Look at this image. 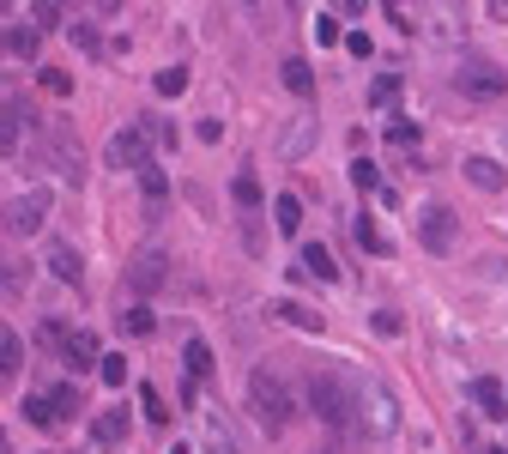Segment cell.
Wrapping results in <instances>:
<instances>
[{"instance_id":"obj_1","label":"cell","mask_w":508,"mask_h":454,"mask_svg":"<svg viewBox=\"0 0 508 454\" xmlns=\"http://www.w3.org/2000/svg\"><path fill=\"white\" fill-rule=\"evenodd\" d=\"M248 412H254V424H261L267 436H285V430L297 424V394L278 382L272 370H254V376H248Z\"/></svg>"},{"instance_id":"obj_2","label":"cell","mask_w":508,"mask_h":454,"mask_svg":"<svg viewBox=\"0 0 508 454\" xmlns=\"http://www.w3.org/2000/svg\"><path fill=\"white\" fill-rule=\"evenodd\" d=\"M309 406H315V419L321 424H351L357 419V387L333 376V370H315V382H309Z\"/></svg>"},{"instance_id":"obj_3","label":"cell","mask_w":508,"mask_h":454,"mask_svg":"<svg viewBox=\"0 0 508 454\" xmlns=\"http://www.w3.org/2000/svg\"><path fill=\"white\" fill-rule=\"evenodd\" d=\"M357 430H370V436H394L400 430V400L387 394L381 382H370V387H357Z\"/></svg>"},{"instance_id":"obj_4","label":"cell","mask_w":508,"mask_h":454,"mask_svg":"<svg viewBox=\"0 0 508 454\" xmlns=\"http://www.w3.org/2000/svg\"><path fill=\"white\" fill-rule=\"evenodd\" d=\"M49 207H55V194H49V188H31V194H19L12 207L0 212V224H6L12 237H36V231L49 224Z\"/></svg>"},{"instance_id":"obj_5","label":"cell","mask_w":508,"mask_h":454,"mask_svg":"<svg viewBox=\"0 0 508 454\" xmlns=\"http://www.w3.org/2000/svg\"><path fill=\"white\" fill-rule=\"evenodd\" d=\"M152 121H134V128H121L115 140H109V164L115 170H139V164H152Z\"/></svg>"},{"instance_id":"obj_6","label":"cell","mask_w":508,"mask_h":454,"mask_svg":"<svg viewBox=\"0 0 508 454\" xmlns=\"http://www.w3.org/2000/svg\"><path fill=\"white\" fill-rule=\"evenodd\" d=\"M454 237H460V212H448V207H424L418 212V243L430 248V254H448Z\"/></svg>"},{"instance_id":"obj_7","label":"cell","mask_w":508,"mask_h":454,"mask_svg":"<svg viewBox=\"0 0 508 454\" xmlns=\"http://www.w3.org/2000/svg\"><path fill=\"white\" fill-rule=\"evenodd\" d=\"M460 91L478 98V104H490V98H503L508 91V73L490 67V61H466V67H460Z\"/></svg>"},{"instance_id":"obj_8","label":"cell","mask_w":508,"mask_h":454,"mask_svg":"<svg viewBox=\"0 0 508 454\" xmlns=\"http://www.w3.org/2000/svg\"><path fill=\"white\" fill-rule=\"evenodd\" d=\"M164 279H169V254L164 248H139L134 261H128V285H134V291H158Z\"/></svg>"},{"instance_id":"obj_9","label":"cell","mask_w":508,"mask_h":454,"mask_svg":"<svg viewBox=\"0 0 508 454\" xmlns=\"http://www.w3.org/2000/svg\"><path fill=\"white\" fill-rule=\"evenodd\" d=\"M61 357H67L73 370L85 376V370H98L103 364V351H98V333H85V327H73L67 340H61Z\"/></svg>"},{"instance_id":"obj_10","label":"cell","mask_w":508,"mask_h":454,"mask_svg":"<svg viewBox=\"0 0 508 454\" xmlns=\"http://www.w3.org/2000/svg\"><path fill=\"white\" fill-rule=\"evenodd\" d=\"M473 406L484 412V419H508V394H503V382H496V376H478V382H473Z\"/></svg>"},{"instance_id":"obj_11","label":"cell","mask_w":508,"mask_h":454,"mask_svg":"<svg viewBox=\"0 0 508 454\" xmlns=\"http://www.w3.org/2000/svg\"><path fill=\"white\" fill-rule=\"evenodd\" d=\"M19 140H25V109L0 98V158H19Z\"/></svg>"},{"instance_id":"obj_12","label":"cell","mask_w":508,"mask_h":454,"mask_svg":"<svg viewBox=\"0 0 508 454\" xmlns=\"http://www.w3.org/2000/svg\"><path fill=\"white\" fill-rule=\"evenodd\" d=\"M49 273H55V279H67V285H79V279H85L79 248H73V243H55V248H49Z\"/></svg>"},{"instance_id":"obj_13","label":"cell","mask_w":508,"mask_h":454,"mask_svg":"<svg viewBox=\"0 0 508 454\" xmlns=\"http://www.w3.org/2000/svg\"><path fill=\"white\" fill-rule=\"evenodd\" d=\"M272 321H291V327H303V333H321V315L303 309V303H291V297H278V303H267Z\"/></svg>"},{"instance_id":"obj_14","label":"cell","mask_w":508,"mask_h":454,"mask_svg":"<svg viewBox=\"0 0 508 454\" xmlns=\"http://www.w3.org/2000/svg\"><path fill=\"white\" fill-rule=\"evenodd\" d=\"M139 194H145V207H152V218H158V207H164V194H169L164 164H139Z\"/></svg>"},{"instance_id":"obj_15","label":"cell","mask_w":508,"mask_h":454,"mask_svg":"<svg viewBox=\"0 0 508 454\" xmlns=\"http://www.w3.org/2000/svg\"><path fill=\"white\" fill-rule=\"evenodd\" d=\"M91 436H98L103 449H121V442H128V412H121V406H109V412L91 424Z\"/></svg>"},{"instance_id":"obj_16","label":"cell","mask_w":508,"mask_h":454,"mask_svg":"<svg viewBox=\"0 0 508 454\" xmlns=\"http://www.w3.org/2000/svg\"><path fill=\"white\" fill-rule=\"evenodd\" d=\"M278 79H285V91H297V98H315V73H309V61H303V55L278 61Z\"/></svg>"},{"instance_id":"obj_17","label":"cell","mask_w":508,"mask_h":454,"mask_svg":"<svg viewBox=\"0 0 508 454\" xmlns=\"http://www.w3.org/2000/svg\"><path fill=\"white\" fill-rule=\"evenodd\" d=\"M43 400H49V419H55V430H61V424H73V419H79V406H85V400H79V387H55V394H43Z\"/></svg>"},{"instance_id":"obj_18","label":"cell","mask_w":508,"mask_h":454,"mask_svg":"<svg viewBox=\"0 0 508 454\" xmlns=\"http://www.w3.org/2000/svg\"><path fill=\"white\" fill-rule=\"evenodd\" d=\"M272 224H278L285 237H297V231H303V200H297V194H278V200H272Z\"/></svg>"},{"instance_id":"obj_19","label":"cell","mask_w":508,"mask_h":454,"mask_svg":"<svg viewBox=\"0 0 508 454\" xmlns=\"http://www.w3.org/2000/svg\"><path fill=\"white\" fill-rule=\"evenodd\" d=\"M400 85H406L400 73H375L370 79V109H394L400 104Z\"/></svg>"},{"instance_id":"obj_20","label":"cell","mask_w":508,"mask_h":454,"mask_svg":"<svg viewBox=\"0 0 508 454\" xmlns=\"http://www.w3.org/2000/svg\"><path fill=\"white\" fill-rule=\"evenodd\" d=\"M303 273H309V279H321V285H333V279H339L333 254H327L321 243H309V248H303Z\"/></svg>"},{"instance_id":"obj_21","label":"cell","mask_w":508,"mask_h":454,"mask_svg":"<svg viewBox=\"0 0 508 454\" xmlns=\"http://www.w3.org/2000/svg\"><path fill=\"white\" fill-rule=\"evenodd\" d=\"M466 182L484 188V194H496V188H503V164H490V158H466Z\"/></svg>"},{"instance_id":"obj_22","label":"cell","mask_w":508,"mask_h":454,"mask_svg":"<svg viewBox=\"0 0 508 454\" xmlns=\"http://www.w3.org/2000/svg\"><path fill=\"white\" fill-rule=\"evenodd\" d=\"M19 364H25V340L19 333H0V387L19 376Z\"/></svg>"},{"instance_id":"obj_23","label":"cell","mask_w":508,"mask_h":454,"mask_svg":"<svg viewBox=\"0 0 508 454\" xmlns=\"http://www.w3.org/2000/svg\"><path fill=\"white\" fill-rule=\"evenodd\" d=\"M231 200H237V207H248V212H254V207H261V200H267V194H261V176H254V170H242L237 182H231Z\"/></svg>"},{"instance_id":"obj_24","label":"cell","mask_w":508,"mask_h":454,"mask_svg":"<svg viewBox=\"0 0 508 454\" xmlns=\"http://www.w3.org/2000/svg\"><path fill=\"white\" fill-rule=\"evenodd\" d=\"M351 237L370 248V254H387V248H394L387 237H381V224H375V218H357V224H351Z\"/></svg>"},{"instance_id":"obj_25","label":"cell","mask_w":508,"mask_h":454,"mask_svg":"<svg viewBox=\"0 0 508 454\" xmlns=\"http://www.w3.org/2000/svg\"><path fill=\"white\" fill-rule=\"evenodd\" d=\"M182 357H188V376H194V382H206V376H212V346H206V340H188V351H182Z\"/></svg>"},{"instance_id":"obj_26","label":"cell","mask_w":508,"mask_h":454,"mask_svg":"<svg viewBox=\"0 0 508 454\" xmlns=\"http://www.w3.org/2000/svg\"><path fill=\"white\" fill-rule=\"evenodd\" d=\"M31 19L43 25V31H55V25L67 19V0H31Z\"/></svg>"},{"instance_id":"obj_27","label":"cell","mask_w":508,"mask_h":454,"mask_svg":"<svg viewBox=\"0 0 508 454\" xmlns=\"http://www.w3.org/2000/svg\"><path fill=\"white\" fill-rule=\"evenodd\" d=\"M152 85H158V98H182V91H188V67H164Z\"/></svg>"},{"instance_id":"obj_28","label":"cell","mask_w":508,"mask_h":454,"mask_svg":"<svg viewBox=\"0 0 508 454\" xmlns=\"http://www.w3.org/2000/svg\"><path fill=\"white\" fill-rule=\"evenodd\" d=\"M31 285V267H19V261H0V291H25Z\"/></svg>"},{"instance_id":"obj_29","label":"cell","mask_w":508,"mask_h":454,"mask_svg":"<svg viewBox=\"0 0 508 454\" xmlns=\"http://www.w3.org/2000/svg\"><path fill=\"white\" fill-rule=\"evenodd\" d=\"M121 327H128L134 340H145V333L158 327V315H152V309H128V315H121Z\"/></svg>"},{"instance_id":"obj_30","label":"cell","mask_w":508,"mask_h":454,"mask_svg":"<svg viewBox=\"0 0 508 454\" xmlns=\"http://www.w3.org/2000/svg\"><path fill=\"white\" fill-rule=\"evenodd\" d=\"M98 376H103L109 387H121V382H128V357H121V351H115V357H103V364H98Z\"/></svg>"},{"instance_id":"obj_31","label":"cell","mask_w":508,"mask_h":454,"mask_svg":"<svg viewBox=\"0 0 508 454\" xmlns=\"http://www.w3.org/2000/svg\"><path fill=\"white\" fill-rule=\"evenodd\" d=\"M139 406H145V419H152V424L169 419V406H164V394H158V387H139Z\"/></svg>"},{"instance_id":"obj_32","label":"cell","mask_w":508,"mask_h":454,"mask_svg":"<svg viewBox=\"0 0 508 454\" xmlns=\"http://www.w3.org/2000/svg\"><path fill=\"white\" fill-rule=\"evenodd\" d=\"M36 79H43V91H49V98H67V91H73V79H67L61 67H43Z\"/></svg>"},{"instance_id":"obj_33","label":"cell","mask_w":508,"mask_h":454,"mask_svg":"<svg viewBox=\"0 0 508 454\" xmlns=\"http://www.w3.org/2000/svg\"><path fill=\"white\" fill-rule=\"evenodd\" d=\"M36 31H43V25H31V31L19 25V31H12V55H25V61H36Z\"/></svg>"},{"instance_id":"obj_34","label":"cell","mask_w":508,"mask_h":454,"mask_svg":"<svg viewBox=\"0 0 508 454\" xmlns=\"http://www.w3.org/2000/svg\"><path fill=\"white\" fill-rule=\"evenodd\" d=\"M387 145H394V152L418 145V128H411V121H394V128H387Z\"/></svg>"},{"instance_id":"obj_35","label":"cell","mask_w":508,"mask_h":454,"mask_svg":"<svg viewBox=\"0 0 508 454\" xmlns=\"http://www.w3.org/2000/svg\"><path fill=\"white\" fill-rule=\"evenodd\" d=\"M351 182H357V188H363V194H375V188H381V176H375V164H363V158H357V164H351Z\"/></svg>"},{"instance_id":"obj_36","label":"cell","mask_w":508,"mask_h":454,"mask_svg":"<svg viewBox=\"0 0 508 454\" xmlns=\"http://www.w3.org/2000/svg\"><path fill=\"white\" fill-rule=\"evenodd\" d=\"M25 419L43 424V430H55V419H49V400H43V394H36V400H25Z\"/></svg>"},{"instance_id":"obj_37","label":"cell","mask_w":508,"mask_h":454,"mask_svg":"<svg viewBox=\"0 0 508 454\" xmlns=\"http://www.w3.org/2000/svg\"><path fill=\"white\" fill-rule=\"evenodd\" d=\"M400 327H406V321H400V315H394V309H375V333H381V340H394Z\"/></svg>"},{"instance_id":"obj_38","label":"cell","mask_w":508,"mask_h":454,"mask_svg":"<svg viewBox=\"0 0 508 454\" xmlns=\"http://www.w3.org/2000/svg\"><path fill=\"white\" fill-rule=\"evenodd\" d=\"M315 43L333 49V43H339V19H315Z\"/></svg>"},{"instance_id":"obj_39","label":"cell","mask_w":508,"mask_h":454,"mask_svg":"<svg viewBox=\"0 0 508 454\" xmlns=\"http://www.w3.org/2000/svg\"><path fill=\"white\" fill-rule=\"evenodd\" d=\"M345 49H351L357 61H370V55H375V43H370V36H363V31H351V36H345Z\"/></svg>"},{"instance_id":"obj_40","label":"cell","mask_w":508,"mask_h":454,"mask_svg":"<svg viewBox=\"0 0 508 454\" xmlns=\"http://www.w3.org/2000/svg\"><path fill=\"white\" fill-rule=\"evenodd\" d=\"M73 43H79L85 55H98V49H103V43H98V31H91V25H73Z\"/></svg>"},{"instance_id":"obj_41","label":"cell","mask_w":508,"mask_h":454,"mask_svg":"<svg viewBox=\"0 0 508 454\" xmlns=\"http://www.w3.org/2000/svg\"><path fill=\"white\" fill-rule=\"evenodd\" d=\"M91 6H98L103 19H109V12H121V0H91Z\"/></svg>"},{"instance_id":"obj_42","label":"cell","mask_w":508,"mask_h":454,"mask_svg":"<svg viewBox=\"0 0 508 454\" xmlns=\"http://www.w3.org/2000/svg\"><path fill=\"white\" fill-rule=\"evenodd\" d=\"M339 6H345V12H363V6H370V0H339Z\"/></svg>"},{"instance_id":"obj_43","label":"cell","mask_w":508,"mask_h":454,"mask_svg":"<svg viewBox=\"0 0 508 454\" xmlns=\"http://www.w3.org/2000/svg\"><path fill=\"white\" fill-rule=\"evenodd\" d=\"M0 454H12V442H6V430H0Z\"/></svg>"},{"instance_id":"obj_44","label":"cell","mask_w":508,"mask_h":454,"mask_svg":"<svg viewBox=\"0 0 508 454\" xmlns=\"http://www.w3.org/2000/svg\"><path fill=\"white\" fill-rule=\"evenodd\" d=\"M490 6H496V12H503V19H508V0H490Z\"/></svg>"},{"instance_id":"obj_45","label":"cell","mask_w":508,"mask_h":454,"mask_svg":"<svg viewBox=\"0 0 508 454\" xmlns=\"http://www.w3.org/2000/svg\"><path fill=\"white\" fill-rule=\"evenodd\" d=\"M169 454H194V449H188V442H176V449H169Z\"/></svg>"},{"instance_id":"obj_46","label":"cell","mask_w":508,"mask_h":454,"mask_svg":"<svg viewBox=\"0 0 508 454\" xmlns=\"http://www.w3.org/2000/svg\"><path fill=\"white\" fill-rule=\"evenodd\" d=\"M6 49H12V36H0V55H6Z\"/></svg>"},{"instance_id":"obj_47","label":"cell","mask_w":508,"mask_h":454,"mask_svg":"<svg viewBox=\"0 0 508 454\" xmlns=\"http://www.w3.org/2000/svg\"><path fill=\"white\" fill-rule=\"evenodd\" d=\"M484 454H508V449H484Z\"/></svg>"},{"instance_id":"obj_48","label":"cell","mask_w":508,"mask_h":454,"mask_svg":"<svg viewBox=\"0 0 508 454\" xmlns=\"http://www.w3.org/2000/svg\"><path fill=\"white\" fill-rule=\"evenodd\" d=\"M315 454H339V449H315Z\"/></svg>"},{"instance_id":"obj_49","label":"cell","mask_w":508,"mask_h":454,"mask_svg":"<svg viewBox=\"0 0 508 454\" xmlns=\"http://www.w3.org/2000/svg\"><path fill=\"white\" fill-rule=\"evenodd\" d=\"M6 6H12V0H0V12H6Z\"/></svg>"}]
</instances>
